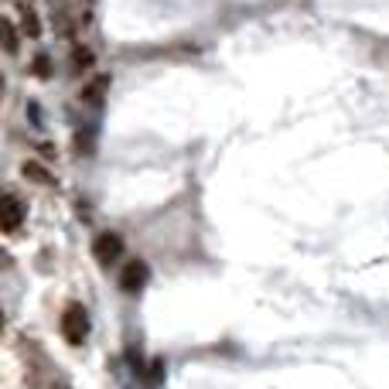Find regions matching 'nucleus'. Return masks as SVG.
<instances>
[{
    "label": "nucleus",
    "instance_id": "2",
    "mask_svg": "<svg viewBox=\"0 0 389 389\" xmlns=\"http://www.w3.org/2000/svg\"><path fill=\"white\" fill-rule=\"evenodd\" d=\"M120 253H123V239H120L116 233H103V236H96V239H93V257L100 259L103 266L116 263Z\"/></svg>",
    "mask_w": 389,
    "mask_h": 389
},
{
    "label": "nucleus",
    "instance_id": "11",
    "mask_svg": "<svg viewBox=\"0 0 389 389\" xmlns=\"http://www.w3.org/2000/svg\"><path fill=\"white\" fill-rule=\"evenodd\" d=\"M161 376H164V362L157 359V362L151 365V383H161Z\"/></svg>",
    "mask_w": 389,
    "mask_h": 389
},
{
    "label": "nucleus",
    "instance_id": "7",
    "mask_svg": "<svg viewBox=\"0 0 389 389\" xmlns=\"http://www.w3.org/2000/svg\"><path fill=\"white\" fill-rule=\"evenodd\" d=\"M21 27H25V34L27 38H38V34H41V25H38V14H34V11H21Z\"/></svg>",
    "mask_w": 389,
    "mask_h": 389
},
{
    "label": "nucleus",
    "instance_id": "6",
    "mask_svg": "<svg viewBox=\"0 0 389 389\" xmlns=\"http://www.w3.org/2000/svg\"><path fill=\"white\" fill-rule=\"evenodd\" d=\"M4 48H7V55H18V48H21V41H18V27H14L11 18L4 21Z\"/></svg>",
    "mask_w": 389,
    "mask_h": 389
},
{
    "label": "nucleus",
    "instance_id": "8",
    "mask_svg": "<svg viewBox=\"0 0 389 389\" xmlns=\"http://www.w3.org/2000/svg\"><path fill=\"white\" fill-rule=\"evenodd\" d=\"M25 175H27V178H34L38 184H55L52 175H48L41 164H34V161H27V164H25Z\"/></svg>",
    "mask_w": 389,
    "mask_h": 389
},
{
    "label": "nucleus",
    "instance_id": "10",
    "mask_svg": "<svg viewBox=\"0 0 389 389\" xmlns=\"http://www.w3.org/2000/svg\"><path fill=\"white\" fill-rule=\"evenodd\" d=\"M89 65H93V52H89V48H82V45H79L76 52H72V69H89Z\"/></svg>",
    "mask_w": 389,
    "mask_h": 389
},
{
    "label": "nucleus",
    "instance_id": "1",
    "mask_svg": "<svg viewBox=\"0 0 389 389\" xmlns=\"http://www.w3.org/2000/svg\"><path fill=\"white\" fill-rule=\"evenodd\" d=\"M89 335V314L82 304H69L65 314H62V338L69 341V345H82Z\"/></svg>",
    "mask_w": 389,
    "mask_h": 389
},
{
    "label": "nucleus",
    "instance_id": "5",
    "mask_svg": "<svg viewBox=\"0 0 389 389\" xmlns=\"http://www.w3.org/2000/svg\"><path fill=\"white\" fill-rule=\"evenodd\" d=\"M109 93V76H96L86 89H82V103H89V106H100L103 103V96Z\"/></svg>",
    "mask_w": 389,
    "mask_h": 389
},
{
    "label": "nucleus",
    "instance_id": "9",
    "mask_svg": "<svg viewBox=\"0 0 389 389\" xmlns=\"http://www.w3.org/2000/svg\"><path fill=\"white\" fill-rule=\"evenodd\" d=\"M31 72H34L38 79H48V76H52V58H48V55H34Z\"/></svg>",
    "mask_w": 389,
    "mask_h": 389
},
{
    "label": "nucleus",
    "instance_id": "4",
    "mask_svg": "<svg viewBox=\"0 0 389 389\" xmlns=\"http://www.w3.org/2000/svg\"><path fill=\"white\" fill-rule=\"evenodd\" d=\"M21 222H25V205H21L14 195H7V198H4V219H0V229H4V233H14Z\"/></svg>",
    "mask_w": 389,
    "mask_h": 389
},
{
    "label": "nucleus",
    "instance_id": "3",
    "mask_svg": "<svg viewBox=\"0 0 389 389\" xmlns=\"http://www.w3.org/2000/svg\"><path fill=\"white\" fill-rule=\"evenodd\" d=\"M147 277H151L147 263H144V259H130L127 266H123V273H120V287H123L127 294H137L140 287L147 284Z\"/></svg>",
    "mask_w": 389,
    "mask_h": 389
}]
</instances>
